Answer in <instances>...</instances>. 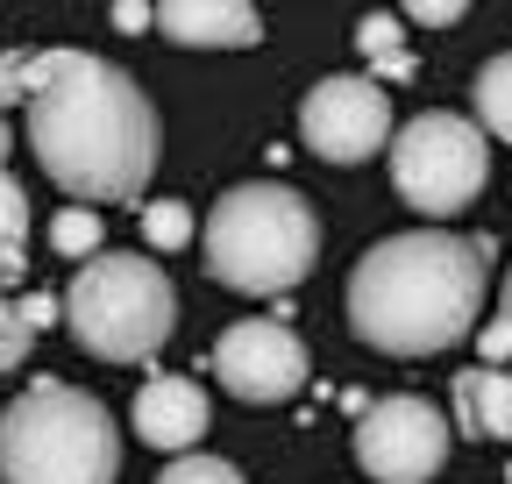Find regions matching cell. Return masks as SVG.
Instances as JSON below:
<instances>
[{
    "mask_svg": "<svg viewBox=\"0 0 512 484\" xmlns=\"http://www.w3.org/2000/svg\"><path fill=\"white\" fill-rule=\"evenodd\" d=\"M29 150L72 200H143L157 171V107L93 50H29Z\"/></svg>",
    "mask_w": 512,
    "mask_h": 484,
    "instance_id": "6da1fadb",
    "label": "cell"
},
{
    "mask_svg": "<svg viewBox=\"0 0 512 484\" xmlns=\"http://www.w3.org/2000/svg\"><path fill=\"white\" fill-rule=\"evenodd\" d=\"M491 242H463L441 228L384 235L349 271V328L384 356H441L456 349L491 285Z\"/></svg>",
    "mask_w": 512,
    "mask_h": 484,
    "instance_id": "7a4b0ae2",
    "label": "cell"
},
{
    "mask_svg": "<svg viewBox=\"0 0 512 484\" xmlns=\"http://www.w3.org/2000/svg\"><path fill=\"white\" fill-rule=\"evenodd\" d=\"M200 242H207V271L228 292L271 299V292H292L313 271L320 221H313L306 193L278 186V178H256V186H235V193L214 200Z\"/></svg>",
    "mask_w": 512,
    "mask_h": 484,
    "instance_id": "3957f363",
    "label": "cell"
},
{
    "mask_svg": "<svg viewBox=\"0 0 512 484\" xmlns=\"http://www.w3.org/2000/svg\"><path fill=\"white\" fill-rule=\"evenodd\" d=\"M121 428L79 385H29L0 413V484H114Z\"/></svg>",
    "mask_w": 512,
    "mask_h": 484,
    "instance_id": "277c9868",
    "label": "cell"
},
{
    "mask_svg": "<svg viewBox=\"0 0 512 484\" xmlns=\"http://www.w3.org/2000/svg\"><path fill=\"white\" fill-rule=\"evenodd\" d=\"M64 321H72L79 349L100 363H143L171 342L178 328V292L157 271V257H114L100 250L79 264L72 292H64Z\"/></svg>",
    "mask_w": 512,
    "mask_h": 484,
    "instance_id": "5b68a950",
    "label": "cell"
},
{
    "mask_svg": "<svg viewBox=\"0 0 512 484\" xmlns=\"http://www.w3.org/2000/svg\"><path fill=\"white\" fill-rule=\"evenodd\" d=\"M484 178H491V143L477 121L427 107L406 129H392V186L413 214H427V221L463 214L484 193Z\"/></svg>",
    "mask_w": 512,
    "mask_h": 484,
    "instance_id": "8992f818",
    "label": "cell"
},
{
    "mask_svg": "<svg viewBox=\"0 0 512 484\" xmlns=\"http://www.w3.org/2000/svg\"><path fill=\"white\" fill-rule=\"evenodd\" d=\"M356 463L377 484H427L448 463V420L420 392H392L363 413L356 428Z\"/></svg>",
    "mask_w": 512,
    "mask_h": 484,
    "instance_id": "52a82bcc",
    "label": "cell"
},
{
    "mask_svg": "<svg viewBox=\"0 0 512 484\" xmlns=\"http://www.w3.org/2000/svg\"><path fill=\"white\" fill-rule=\"evenodd\" d=\"M299 136L328 164H363V157H377L392 143V100H384L377 79H349V72L320 79L299 107Z\"/></svg>",
    "mask_w": 512,
    "mask_h": 484,
    "instance_id": "ba28073f",
    "label": "cell"
},
{
    "mask_svg": "<svg viewBox=\"0 0 512 484\" xmlns=\"http://www.w3.org/2000/svg\"><path fill=\"white\" fill-rule=\"evenodd\" d=\"M214 378L242 406H278L306 385V342L285 321H235L214 342Z\"/></svg>",
    "mask_w": 512,
    "mask_h": 484,
    "instance_id": "9c48e42d",
    "label": "cell"
},
{
    "mask_svg": "<svg viewBox=\"0 0 512 484\" xmlns=\"http://www.w3.org/2000/svg\"><path fill=\"white\" fill-rule=\"evenodd\" d=\"M136 435L164 456H192V442L207 435V392L192 385V378H150L136 392Z\"/></svg>",
    "mask_w": 512,
    "mask_h": 484,
    "instance_id": "30bf717a",
    "label": "cell"
},
{
    "mask_svg": "<svg viewBox=\"0 0 512 484\" xmlns=\"http://www.w3.org/2000/svg\"><path fill=\"white\" fill-rule=\"evenodd\" d=\"M157 29L185 50H249L264 43V15L249 0H164Z\"/></svg>",
    "mask_w": 512,
    "mask_h": 484,
    "instance_id": "8fae6325",
    "label": "cell"
},
{
    "mask_svg": "<svg viewBox=\"0 0 512 484\" xmlns=\"http://www.w3.org/2000/svg\"><path fill=\"white\" fill-rule=\"evenodd\" d=\"M456 428L477 442H512V371H456Z\"/></svg>",
    "mask_w": 512,
    "mask_h": 484,
    "instance_id": "7c38bea8",
    "label": "cell"
},
{
    "mask_svg": "<svg viewBox=\"0 0 512 484\" xmlns=\"http://www.w3.org/2000/svg\"><path fill=\"white\" fill-rule=\"evenodd\" d=\"M477 129L512 143V50H498L491 65L477 72Z\"/></svg>",
    "mask_w": 512,
    "mask_h": 484,
    "instance_id": "4fadbf2b",
    "label": "cell"
},
{
    "mask_svg": "<svg viewBox=\"0 0 512 484\" xmlns=\"http://www.w3.org/2000/svg\"><path fill=\"white\" fill-rule=\"evenodd\" d=\"M356 43H363V57L377 65V79H413V50H406V29H399V15H363Z\"/></svg>",
    "mask_w": 512,
    "mask_h": 484,
    "instance_id": "5bb4252c",
    "label": "cell"
},
{
    "mask_svg": "<svg viewBox=\"0 0 512 484\" xmlns=\"http://www.w3.org/2000/svg\"><path fill=\"white\" fill-rule=\"evenodd\" d=\"M29 264V193L0 171V278H15Z\"/></svg>",
    "mask_w": 512,
    "mask_h": 484,
    "instance_id": "9a60e30c",
    "label": "cell"
},
{
    "mask_svg": "<svg viewBox=\"0 0 512 484\" xmlns=\"http://www.w3.org/2000/svg\"><path fill=\"white\" fill-rule=\"evenodd\" d=\"M50 250L93 264V257H100V214H93V207H64V214L50 221Z\"/></svg>",
    "mask_w": 512,
    "mask_h": 484,
    "instance_id": "2e32d148",
    "label": "cell"
},
{
    "mask_svg": "<svg viewBox=\"0 0 512 484\" xmlns=\"http://www.w3.org/2000/svg\"><path fill=\"white\" fill-rule=\"evenodd\" d=\"M143 242L150 250H185L192 242V207L185 200H150L143 207Z\"/></svg>",
    "mask_w": 512,
    "mask_h": 484,
    "instance_id": "e0dca14e",
    "label": "cell"
},
{
    "mask_svg": "<svg viewBox=\"0 0 512 484\" xmlns=\"http://www.w3.org/2000/svg\"><path fill=\"white\" fill-rule=\"evenodd\" d=\"M157 484H242V470L235 463H221V456H171V470L157 477Z\"/></svg>",
    "mask_w": 512,
    "mask_h": 484,
    "instance_id": "ac0fdd59",
    "label": "cell"
},
{
    "mask_svg": "<svg viewBox=\"0 0 512 484\" xmlns=\"http://www.w3.org/2000/svg\"><path fill=\"white\" fill-rule=\"evenodd\" d=\"M29 342H36V328L22 321V307L8 292H0V371H15V363L29 356Z\"/></svg>",
    "mask_w": 512,
    "mask_h": 484,
    "instance_id": "d6986e66",
    "label": "cell"
},
{
    "mask_svg": "<svg viewBox=\"0 0 512 484\" xmlns=\"http://www.w3.org/2000/svg\"><path fill=\"white\" fill-rule=\"evenodd\" d=\"M8 100H29V50L0 57V107H8Z\"/></svg>",
    "mask_w": 512,
    "mask_h": 484,
    "instance_id": "ffe728a7",
    "label": "cell"
},
{
    "mask_svg": "<svg viewBox=\"0 0 512 484\" xmlns=\"http://www.w3.org/2000/svg\"><path fill=\"white\" fill-rule=\"evenodd\" d=\"M505 356H512V328L491 321V328H484V371H505Z\"/></svg>",
    "mask_w": 512,
    "mask_h": 484,
    "instance_id": "44dd1931",
    "label": "cell"
},
{
    "mask_svg": "<svg viewBox=\"0 0 512 484\" xmlns=\"http://www.w3.org/2000/svg\"><path fill=\"white\" fill-rule=\"evenodd\" d=\"M15 307H22V321H29V328H50V321L64 314V307H57L50 292H29V299H15Z\"/></svg>",
    "mask_w": 512,
    "mask_h": 484,
    "instance_id": "7402d4cb",
    "label": "cell"
},
{
    "mask_svg": "<svg viewBox=\"0 0 512 484\" xmlns=\"http://www.w3.org/2000/svg\"><path fill=\"white\" fill-rule=\"evenodd\" d=\"M413 22H463V0H413Z\"/></svg>",
    "mask_w": 512,
    "mask_h": 484,
    "instance_id": "603a6c76",
    "label": "cell"
},
{
    "mask_svg": "<svg viewBox=\"0 0 512 484\" xmlns=\"http://www.w3.org/2000/svg\"><path fill=\"white\" fill-rule=\"evenodd\" d=\"M150 22H157V8H143V0H121V8H114V29H128V36L150 29Z\"/></svg>",
    "mask_w": 512,
    "mask_h": 484,
    "instance_id": "cb8c5ba5",
    "label": "cell"
},
{
    "mask_svg": "<svg viewBox=\"0 0 512 484\" xmlns=\"http://www.w3.org/2000/svg\"><path fill=\"white\" fill-rule=\"evenodd\" d=\"M8 143H15V136H8V121H0V171H8Z\"/></svg>",
    "mask_w": 512,
    "mask_h": 484,
    "instance_id": "d4e9b609",
    "label": "cell"
},
{
    "mask_svg": "<svg viewBox=\"0 0 512 484\" xmlns=\"http://www.w3.org/2000/svg\"><path fill=\"white\" fill-rule=\"evenodd\" d=\"M498 321H505V328H512V271H505V314H498Z\"/></svg>",
    "mask_w": 512,
    "mask_h": 484,
    "instance_id": "484cf974",
    "label": "cell"
},
{
    "mask_svg": "<svg viewBox=\"0 0 512 484\" xmlns=\"http://www.w3.org/2000/svg\"><path fill=\"white\" fill-rule=\"evenodd\" d=\"M505 484H512V470H505Z\"/></svg>",
    "mask_w": 512,
    "mask_h": 484,
    "instance_id": "4316f807",
    "label": "cell"
}]
</instances>
